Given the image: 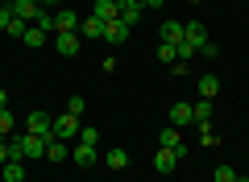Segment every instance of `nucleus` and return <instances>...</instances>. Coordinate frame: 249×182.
<instances>
[{
    "instance_id": "nucleus-24",
    "label": "nucleus",
    "mask_w": 249,
    "mask_h": 182,
    "mask_svg": "<svg viewBox=\"0 0 249 182\" xmlns=\"http://www.w3.org/2000/svg\"><path fill=\"white\" fill-rule=\"evenodd\" d=\"M96 141H100V132L91 129V124H83L79 129V145H96Z\"/></svg>"
},
{
    "instance_id": "nucleus-29",
    "label": "nucleus",
    "mask_w": 249,
    "mask_h": 182,
    "mask_svg": "<svg viewBox=\"0 0 249 182\" xmlns=\"http://www.w3.org/2000/svg\"><path fill=\"white\" fill-rule=\"evenodd\" d=\"M170 75H175V79H183V75H187V62H183V58H178V62H170Z\"/></svg>"
},
{
    "instance_id": "nucleus-8",
    "label": "nucleus",
    "mask_w": 249,
    "mask_h": 182,
    "mask_svg": "<svg viewBox=\"0 0 249 182\" xmlns=\"http://www.w3.org/2000/svg\"><path fill=\"white\" fill-rule=\"evenodd\" d=\"M124 37H129V25H124L121 17L104 25V42H108V46H124Z\"/></svg>"
},
{
    "instance_id": "nucleus-23",
    "label": "nucleus",
    "mask_w": 249,
    "mask_h": 182,
    "mask_svg": "<svg viewBox=\"0 0 249 182\" xmlns=\"http://www.w3.org/2000/svg\"><path fill=\"white\" fill-rule=\"evenodd\" d=\"M25 29H29V21L13 17V21H9V29H4V33H13V37H25Z\"/></svg>"
},
{
    "instance_id": "nucleus-18",
    "label": "nucleus",
    "mask_w": 249,
    "mask_h": 182,
    "mask_svg": "<svg viewBox=\"0 0 249 182\" xmlns=\"http://www.w3.org/2000/svg\"><path fill=\"white\" fill-rule=\"evenodd\" d=\"M142 4H129V0H121V21H124V25H137V21H142Z\"/></svg>"
},
{
    "instance_id": "nucleus-31",
    "label": "nucleus",
    "mask_w": 249,
    "mask_h": 182,
    "mask_svg": "<svg viewBox=\"0 0 249 182\" xmlns=\"http://www.w3.org/2000/svg\"><path fill=\"white\" fill-rule=\"evenodd\" d=\"M142 9H162V0H145V4H142Z\"/></svg>"
},
{
    "instance_id": "nucleus-2",
    "label": "nucleus",
    "mask_w": 249,
    "mask_h": 182,
    "mask_svg": "<svg viewBox=\"0 0 249 182\" xmlns=\"http://www.w3.org/2000/svg\"><path fill=\"white\" fill-rule=\"evenodd\" d=\"M158 145H162V149H175L178 157H187V153H191V149L183 145V137H178V129H175V124H166V129L158 132Z\"/></svg>"
},
{
    "instance_id": "nucleus-26",
    "label": "nucleus",
    "mask_w": 249,
    "mask_h": 182,
    "mask_svg": "<svg viewBox=\"0 0 249 182\" xmlns=\"http://www.w3.org/2000/svg\"><path fill=\"white\" fill-rule=\"evenodd\" d=\"M158 58H162V62H178V50H175V46H166V42H162V46H158Z\"/></svg>"
},
{
    "instance_id": "nucleus-22",
    "label": "nucleus",
    "mask_w": 249,
    "mask_h": 182,
    "mask_svg": "<svg viewBox=\"0 0 249 182\" xmlns=\"http://www.w3.org/2000/svg\"><path fill=\"white\" fill-rule=\"evenodd\" d=\"M241 174L232 170V165H216V182H237Z\"/></svg>"
},
{
    "instance_id": "nucleus-28",
    "label": "nucleus",
    "mask_w": 249,
    "mask_h": 182,
    "mask_svg": "<svg viewBox=\"0 0 249 182\" xmlns=\"http://www.w3.org/2000/svg\"><path fill=\"white\" fill-rule=\"evenodd\" d=\"M4 162H13V153H9V137H0V165Z\"/></svg>"
},
{
    "instance_id": "nucleus-32",
    "label": "nucleus",
    "mask_w": 249,
    "mask_h": 182,
    "mask_svg": "<svg viewBox=\"0 0 249 182\" xmlns=\"http://www.w3.org/2000/svg\"><path fill=\"white\" fill-rule=\"evenodd\" d=\"M0 108H9V96H4V91H0Z\"/></svg>"
},
{
    "instance_id": "nucleus-1",
    "label": "nucleus",
    "mask_w": 249,
    "mask_h": 182,
    "mask_svg": "<svg viewBox=\"0 0 249 182\" xmlns=\"http://www.w3.org/2000/svg\"><path fill=\"white\" fill-rule=\"evenodd\" d=\"M79 129H83V124H79V116L62 112L58 120H54V132H50V137H58V141H67V145H71V141L79 137Z\"/></svg>"
},
{
    "instance_id": "nucleus-4",
    "label": "nucleus",
    "mask_w": 249,
    "mask_h": 182,
    "mask_svg": "<svg viewBox=\"0 0 249 182\" xmlns=\"http://www.w3.org/2000/svg\"><path fill=\"white\" fill-rule=\"evenodd\" d=\"M183 42H187V46H191V50L199 54V50H204V46H208V29L199 25V21H191V25L183 29Z\"/></svg>"
},
{
    "instance_id": "nucleus-27",
    "label": "nucleus",
    "mask_w": 249,
    "mask_h": 182,
    "mask_svg": "<svg viewBox=\"0 0 249 182\" xmlns=\"http://www.w3.org/2000/svg\"><path fill=\"white\" fill-rule=\"evenodd\" d=\"M199 141H204L208 149H216V145H220V137H216V129H199Z\"/></svg>"
},
{
    "instance_id": "nucleus-14",
    "label": "nucleus",
    "mask_w": 249,
    "mask_h": 182,
    "mask_svg": "<svg viewBox=\"0 0 249 182\" xmlns=\"http://www.w3.org/2000/svg\"><path fill=\"white\" fill-rule=\"evenodd\" d=\"M191 112H196V124H199V129H212V99L191 104Z\"/></svg>"
},
{
    "instance_id": "nucleus-30",
    "label": "nucleus",
    "mask_w": 249,
    "mask_h": 182,
    "mask_svg": "<svg viewBox=\"0 0 249 182\" xmlns=\"http://www.w3.org/2000/svg\"><path fill=\"white\" fill-rule=\"evenodd\" d=\"M9 21H13V13H9V4L0 9V29H9Z\"/></svg>"
},
{
    "instance_id": "nucleus-34",
    "label": "nucleus",
    "mask_w": 249,
    "mask_h": 182,
    "mask_svg": "<svg viewBox=\"0 0 249 182\" xmlns=\"http://www.w3.org/2000/svg\"><path fill=\"white\" fill-rule=\"evenodd\" d=\"M187 4H199V0H187Z\"/></svg>"
},
{
    "instance_id": "nucleus-5",
    "label": "nucleus",
    "mask_w": 249,
    "mask_h": 182,
    "mask_svg": "<svg viewBox=\"0 0 249 182\" xmlns=\"http://www.w3.org/2000/svg\"><path fill=\"white\" fill-rule=\"evenodd\" d=\"M46 162H71V145L58 137H46Z\"/></svg>"
},
{
    "instance_id": "nucleus-13",
    "label": "nucleus",
    "mask_w": 249,
    "mask_h": 182,
    "mask_svg": "<svg viewBox=\"0 0 249 182\" xmlns=\"http://www.w3.org/2000/svg\"><path fill=\"white\" fill-rule=\"evenodd\" d=\"M71 162H79V165H96L100 153H96V145H75V149H71Z\"/></svg>"
},
{
    "instance_id": "nucleus-21",
    "label": "nucleus",
    "mask_w": 249,
    "mask_h": 182,
    "mask_svg": "<svg viewBox=\"0 0 249 182\" xmlns=\"http://www.w3.org/2000/svg\"><path fill=\"white\" fill-rule=\"evenodd\" d=\"M13 124H17L13 112H9V108H0V137H13Z\"/></svg>"
},
{
    "instance_id": "nucleus-33",
    "label": "nucleus",
    "mask_w": 249,
    "mask_h": 182,
    "mask_svg": "<svg viewBox=\"0 0 249 182\" xmlns=\"http://www.w3.org/2000/svg\"><path fill=\"white\" fill-rule=\"evenodd\" d=\"M129 4H145V0H129Z\"/></svg>"
},
{
    "instance_id": "nucleus-17",
    "label": "nucleus",
    "mask_w": 249,
    "mask_h": 182,
    "mask_svg": "<svg viewBox=\"0 0 249 182\" xmlns=\"http://www.w3.org/2000/svg\"><path fill=\"white\" fill-rule=\"evenodd\" d=\"M191 120H196L191 104H175V108H170V124H175V129H178V124H191Z\"/></svg>"
},
{
    "instance_id": "nucleus-35",
    "label": "nucleus",
    "mask_w": 249,
    "mask_h": 182,
    "mask_svg": "<svg viewBox=\"0 0 249 182\" xmlns=\"http://www.w3.org/2000/svg\"><path fill=\"white\" fill-rule=\"evenodd\" d=\"M34 4H46V0H34Z\"/></svg>"
},
{
    "instance_id": "nucleus-19",
    "label": "nucleus",
    "mask_w": 249,
    "mask_h": 182,
    "mask_svg": "<svg viewBox=\"0 0 249 182\" xmlns=\"http://www.w3.org/2000/svg\"><path fill=\"white\" fill-rule=\"evenodd\" d=\"M104 162H108V170H129V153L124 149H108Z\"/></svg>"
},
{
    "instance_id": "nucleus-20",
    "label": "nucleus",
    "mask_w": 249,
    "mask_h": 182,
    "mask_svg": "<svg viewBox=\"0 0 249 182\" xmlns=\"http://www.w3.org/2000/svg\"><path fill=\"white\" fill-rule=\"evenodd\" d=\"M21 42H25L29 50H37V46H46V29H37V25H29V29H25V37H21Z\"/></svg>"
},
{
    "instance_id": "nucleus-6",
    "label": "nucleus",
    "mask_w": 249,
    "mask_h": 182,
    "mask_svg": "<svg viewBox=\"0 0 249 182\" xmlns=\"http://www.w3.org/2000/svg\"><path fill=\"white\" fill-rule=\"evenodd\" d=\"M9 13L34 25V21H37V13H42V4H34V0H13V4H9Z\"/></svg>"
},
{
    "instance_id": "nucleus-11",
    "label": "nucleus",
    "mask_w": 249,
    "mask_h": 182,
    "mask_svg": "<svg viewBox=\"0 0 249 182\" xmlns=\"http://www.w3.org/2000/svg\"><path fill=\"white\" fill-rule=\"evenodd\" d=\"M0 178H4V182H25V162H17V157L4 162V165H0Z\"/></svg>"
},
{
    "instance_id": "nucleus-12",
    "label": "nucleus",
    "mask_w": 249,
    "mask_h": 182,
    "mask_svg": "<svg viewBox=\"0 0 249 182\" xmlns=\"http://www.w3.org/2000/svg\"><path fill=\"white\" fill-rule=\"evenodd\" d=\"M79 46H83V37H79V33H58V54H62V58L79 54Z\"/></svg>"
},
{
    "instance_id": "nucleus-3",
    "label": "nucleus",
    "mask_w": 249,
    "mask_h": 182,
    "mask_svg": "<svg viewBox=\"0 0 249 182\" xmlns=\"http://www.w3.org/2000/svg\"><path fill=\"white\" fill-rule=\"evenodd\" d=\"M25 132H34V137H50L54 132V120L46 112H29L25 116Z\"/></svg>"
},
{
    "instance_id": "nucleus-10",
    "label": "nucleus",
    "mask_w": 249,
    "mask_h": 182,
    "mask_svg": "<svg viewBox=\"0 0 249 182\" xmlns=\"http://www.w3.org/2000/svg\"><path fill=\"white\" fill-rule=\"evenodd\" d=\"M175 165H178V153H175V149H162V145H158V157H154V170H158V174H170Z\"/></svg>"
},
{
    "instance_id": "nucleus-15",
    "label": "nucleus",
    "mask_w": 249,
    "mask_h": 182,
    "mask_svg": "<svg viewBox=\"0 0 249 182\" xmlns=\"http://www.w3.org/2000/svg\"><path fill=\"white\" fill-rule=\"evenodd\" d=\"M183 21H166V25H162V42H166V46H178V42H183Z\"/></svg>"
},
{
    "instance_id": "nucleus-9",
    "label": "nucleus",
    "mask_w": 249,
    "mask_h": 182,
    "mask_svg": "<svg viewBox=\"0 0 249 182\" xmlns=\"http://www.w3.org/2000/svg\"><path fill=\"white\" fill-rule=\"evenodd\" d=\"M91 13H96V17L108 25V21L121 17V0H96V4H91Z\"/></svg>"
},
{
    "instance_id": "nucleus-7",
    "label": "nucleus",
    "mask_w": 249,
    "mask_h": 182,
    "mask_svg": "<svg viewBox=\"0 0 249 182\" xmlns=\"http://www.w3.org/2000/svg\"><path fill=\"white\" fill-rule=\"evenodd\" d=\"M79 37H83V42H96V37H104V21H100L96 13H91V17H83V21H79Z\"/></svg>"
},
{
    "instance_id": "nucleus-36",
    "label": "nucleus",
    "mask_w": 249,
    "mask_h": 182,
    "mask_svg": "<svg viewBox=\"0 0 249 182\" xmlns=\"http://www.w3.org/2000/svg\"><path fill=\"white\" fill-rule=\"evenodd\" d=\"M237 182H249V178H237Z\"/></svg>"
},
{
    "instance_id": "nucleus-16",
    "label": "nucleus",
    "mask_w": 249,
    "mask_h": 182,
    "mask_svg": "<svg viewBox=\"0 0 249 182\" xmlns=\"http://www.w3.org/2000/svg\"><path fill=\"white\" fill-rule=\"evenodd\" d=\"M216 96H220V79L204 75V79H199V99H216Z\"/></svg>"
},
{
    "instance_id": "nucleus-25",
    "label": "nucleus",
    "mask_w": 249,
    "mask_h": 182,
    "mask_svg": "<svg viewBox=\"0 0 249 182\" xmlns=\"http://www.w3.org/2000/svg\"><path fill=\"white\" fill-rule=\"evenodd\" d=\"M83 108H88V99H83V96H71V99H67V112H71V116H83Z\"/></svg>"
}]
</instances>
